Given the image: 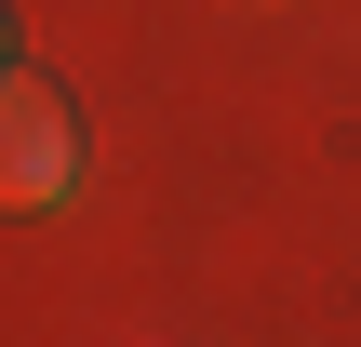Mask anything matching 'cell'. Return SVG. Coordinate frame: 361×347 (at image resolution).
I'll return each instance as SVG.
<instances>
[{
    "mask_svg": "<svg viewBox=\"0 0 361 347\" xmlns=\"http://www.w3.org/2000/svg\"><path fill=\"white\" fill-rule=\"evenodd\" d=\"M67 174H80L67 107H54L40 80H13V67H0V214H54V201H67Z\"/></svg>",
    "mask_w": 361,
    "mask_h": 347,
    "instance_id": "obj_1",
    "label": "cell"
},
{
    "mask_svg": "<svg viewBox=\"0 0 361 347\" xmlns=\"http://www.w3.org/2000/svg\"><path fill=\"white\" fill-rule=\"evenodd\" d=\"M0 67H13V13H0Z\"/></svg>",
    "mask_w": 361,
    "mask_h": 347,
    "instance_id": "obj_2",
    "label": "cell"
}]
</instances>
